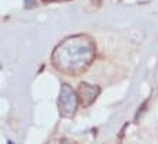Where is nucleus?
I'll list each match as a JSON object with an SVG mask.
<instances>
[{
    "label": "nucleus",
    "mask_w": 158,
    "mask_h": 144,
    "mask_svg": "<svg viewBox=\"0 0 158 144\" xmlns=\"http://www.w3.org/2000/svg\"><path fill=\"white\" fill-rule=\"evenodd\" d=\"M9 144H13V143H12V141H9Z\"/></svg>",
    "instance_id": "2"
},
{
    "label": "nucleus",
    "mask_w": 158,
    "mask_h": 144,
    "mask_svg": "<svg viewBox=\"0 0 158 144\" xmlns=\"http://www.w3.org/2000/svg\"><path fill=\"white\" fill-rule=\"evenodd\" d=\"M147 104H148V99L144 103V105H141V107H139V110H138V112H137V117H135V120H137V121H138V118H139V115L144 112V110H145V107H147Z\"/></svg>",
    "instance_id": "1"
}]
</instances>
